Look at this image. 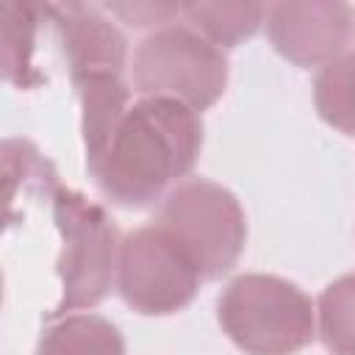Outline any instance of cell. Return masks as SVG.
Segmentation results:
<instances>
[{
    "mask_svg": "<svg viewBox=\"0 0 355 355\" xmlns=\"http://www.w3.org/2000/svg\"><path fill=\"white\" fill-rule=\"evenodd\" d=\"M202 150V119L194 108L139 97L122 119L108 153L92 166L103 197L119 208H150L161 202L194 169Z\"/></svg>",
    "mask_w": 355,
    "mask_h": 355,
    "instance_id": "obj_1",
    "label": "cell"
},
{
    "mask_svg": "<svg viewBox=\"0 0 355 355\" xmlns=\"http://www.w3.org/2000/svg\"><path fill=\"white\" fill-rule=\"evenodd\" d=\"M216 319L247 355H294L316 338L313 300L297 283L263 272L233 277L216 300Z\"/></svg>",
    "mask_w": 355,
    "mask_h": 355,
    "instance_id": "obj_2",
    "label": "cell"
},
{
    "mask_svg": "<svg viewBox=\"0 0 355 355\" xmlns=\"http://www.w3.org/2000/svg\"><path fill=\"white\" fill-rule=\"evenodd\" d=\"M53 219L61 233V300L53 316H67L100 305L108 291L116 288L122 236L103 205L64 186L53 194Z\"/></svg>",
    "mask_w": 355,
    "mask_h": 355,
    "instance_id": "obj_3",
    "label": "cell"
},
{
    "mask_svg": "<svg viewBox=\"0 0 355 355\" xmlns=\"http://www.w3.org/2000/svg\"><path fill=\"white\" fill-rule=\"evenodd\" d=\"M197 263L202 280L227 275L247 244V216L230 189L208 178L178 183L158 205L153 219Z\"/></svg>",
    "mask_w": 355,
    "mask_h": 355,
    "instance_id": "obj_4",
    "label": "cell"
},
{
    "mask_svg": "<svg viewBox=\"0 0 355 355\" xmlns=\"http://www.w3.org/2000/svg\"><path fill=\"white\" fill-rule=\"evenodd\" d=\"M133 92L178 100L197 114L211 108L227 86V58L189 22L147 33L133 50Z\"/></svg>",
    "mask_w": 355,
    "mask_h": 355,
    "instance_id": "obj_5",
    "label": "cell"
},
{
    "mask_svg": "<svg viewBox=\"0 0 355 355\" xmlns=\"http://www.w3.org/2000/svg\"><path fill=\"white\" fill-rule=\"evenodd\" d=\"M200 283L197 263L161 225L150 222L122 236L116 291L136 313H178L197 297Z\"/></svg>",
    "mask_w": 355,
    "mask_h": 355,
    "instance_id": "obj_6",
    "label": "cell"
},
{
    "mask_svg": "<svg viewBox=\"0 0 355 355\" xmlns=\"http://www.w3.org/2000/svg\"><path fill=\"white\" fill-rule=\"evenodd\" d=\"M355 11L338 0L272 3L266 8V36L294 67L311 69L338 58L352 36Z\"/></svg>",
    "mask_w": 355,
    "mask_h": 355,
    "instance_id": "obj_7",
    "label": "cell"
},
{
    "mask_svg": "<svg viewBox=\"0 0 355 355\" xmlns=\"http://www.w3.org/2000/svg\"><path fill=\"white\" fill-rule=\"evenodd\" d=\"M44 14L58 31V42L72 83L86 78H122L128 61V39L105 17L103 8L86 3H47Z\"/></svg>",
    "mask_w": 355,
    "mask_h": 355,
    "instance_id": "obj_8",
    "label": "cell"
},
{
    "mask_svg": "<svg viewBox=\"0 0 355 355\" xmlns=\"http://www.w3.org/2000/svg\"><path fill=\"white\" fill-rule=\"evenodd\" d=\"M80 100V133L86 150V166H97L108 153L122 119L130 111V86L122 78H86L75 83Z\"/></svg>",
    "mask_w": 355,
    "mask_h": 355,
    "instance_id": "obj_9",
    "label": "cell"
},
{
    "mask_svg": "<svg viewBox=\"0 0 355 355\" xmlns=\"http://www.w3.org/2000/svg\"><path fill=\"white\" fill-rule=\"evenodd\" d=\"M36 355H125V338L105 316L67 313L44 327Z\"/></svg>",
    "mask_w": 355,
    "mask_h": 355,
    "instance_id": "obj_10",
    "label": "cell"
},
{
    "mask_svg": "<svg viewBox=\"0 0 355 355\" xmlns=\"http://www.w3.org/2000/svg\"><path fill=\"white\" fill-rule=\"evenodd\" d=\"M0 14H3V75L8 83L19 89H31L33 83L42 80L31 58L36 50V31L44 8L33 3H3Z\"/></svg>",
    "mask_w": 355,
    "mask_h": 355,
    "instance_id": "obj_11",
    "label": "cell"
},
{
    "mask_svg": "<svg viewBox=\"0 0 355 355\" xmlns=\"http://www.w3.org/2000/svg\"><path fill=\"white\" fill-rule=\"evenodd\" d=\"M266 8L263 3H183V17L222 50L250 39L266 22Z\"/></svg>",
    "mask_w": 355,
    "mask_h": 355,
    "instance_id": "obj_12",
    "label": "cell"
},
{
    "mask_svg": "<svg viewBox=\"0 0 355 355\" xmlns=\"http://www.w3.org/2000/svg\"><path fill=\"white\" fill-rule=\"evenodd\" d=\"M313 105L330 128L355 136V53L344 50L338 58L316 69Z\"/></svg>",
    "mask_w": 355,
    "mask_h": 355,
    "instance_id": "obj_13",
    "label": "cell"
},
{
    "mask_svg": "<svg viewBox=\"0 0 355 355\" xmlns=\"http://www.w3.org/2000/svg\"><path fill=\"white\" fill-rule=\"evenodd\" d=\"M316 336L333 355H355V272L324 286L316 302Z\"/></svg>",
    "mask_w": 355,
    "mask_h": 355,
    "instance_id": "obj_14",
    "label": "cell"
},
{
    "mask_svg": "<svg viewBox=\"0 0 355 355\" xmlns=\"http://www.w3.org/2000/svg\"><path fill=\"white\" fill-rule=\"evenodd\" d=\"M3 172H6V194L22 183V194H55L58 175L53 164L28 141V139H6L3 141Z\"/></svg>",
    "mask_w": 355,
    "mask_h": 355,
    "instance_id": "obj_15",
    "label": "cell"
},
{
    "mask_svg": "<svg viewBox=\"0 0 355 355\" xmlns=\"http://www.w3.org/2000/svg\"><path fill=\"white\" fill-rule=\"evenodd\" d=\"M105 11L116 19H122L130 28L141 31H161L166 25H175L183 17V3H153V0H128V3H108Z\"/></svg>",
    "mask_w": 355,
    "mask_h": 355,
    "instance_id": "obj_16",
    "label": "cell"
}]
</instances>
